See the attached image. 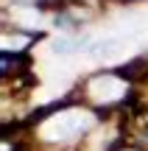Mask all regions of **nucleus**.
I'll return each mask as SVG.
<instances>
[{"label": "nucleus", "instance_id": "obj_4", "mask_svg": "<svg viewBox=\"0 0 148 151\" xmlns=\"http://www.w3.org/2000/svg\"><path fill=\"white\" fill-rule=\"evenodd\" d=\"M76 45H78V42H73L70 37H56L53 42H50V50L64 56V53H73V50H76Z\"/></svg>", "mask_w": 148, "mask_h": 151}, {"label": "nucleus", "instance_id": "obj_1", "mask_svg": "<svg viewBox=\"0 0 148 151\" xmlns=\"http://www.w3.org/2000/svg\"><path fill=\"white\" fill-rule=\"evenodd\" d=\"M92 126V115L81 112V109H70V112H59L50 120L42 123V137L45 140H70L73 134H78L81 129Z\"/></svg>", "mask_w": 148, "mask_h": 151}, {"label": "nucleus", "instance_id": "obj_3", "mask_svg": "<svg viewBox=\"0 0 148 151\" xmlns=\"http://www.w3.org/2000/svg\"><path fill=\"white\" fill-rule=\"evenodd\" d=\"M11 17H14L20 25H25V28H36L39 20H42V17H39V11L31 9V6H14V9H11Z\"/></svg>", "mask_w": 148, "mask_h": 151}, {"label": "nucleus", "instance_id": "obj_5", "mask_svg": "<svg viewBox=\"0 0 148 151\" xmlns=\"http://www.w3.org/2000/svg\"><path fill=\"white\" fill-rule=\"evenodd\" d=\"M3 45L11 50V45H25V39H22V37H14V39H11V37H3Z\"/></svg>", "mask_w": 148, "mask_h": 151}, {"label": "nucleus", "instance_id": "obj_2", "mask_svg": "<svg viewBox=\"0 0 148 151\" xmlns=\"http://www.w3.org/2000/svg\"><path fill=\"white\" fill-rule=\"evenodd\" d=\"M126 92V84L115 76H98V78L89 81V95L95 98L98 104H109V101H117V98Z\"/></svg>", "mask_w": 148, "mask_h": 151}]
</instances>
